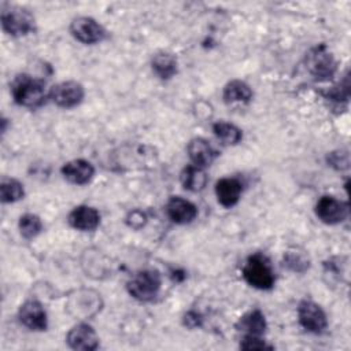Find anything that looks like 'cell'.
I'll return each mask as SVG.
<instances>
[{
  "label": "cell",
  "mask_w": 351,
  "mask_h": 351,
  "mask_svg": "<svg viewBox=\"0 0 351 351\" xmlns=\"http://www.w3.org/2000/svg\"><path fill=\"white\" fill-rule=\"evenodd\" d=\"M62 176L74 185H85L95 176V167L85 159H73L62 166Z\"/></svg>",
  "instance_id": "14"
},
{
  "label": "cell",
  "mask_w": 351,
  "mask_h": 351,
  "mask_svg": "<svg viewBox=\"0 0 351 351\" xmlns=\"http://www.w3.org/2000/svg\"><path fill=\"white\" fill-rule=\"evenodd\" d=\"M162 287V278L160 274L156 270L145 269L134 273L128 284V292L130 296L140 302H149L155 299V296L159 293Z\"/></svg>",
  "instance_id": "3"
},
{
  "label": "cell",
  "mask_w": 351,
  "mask_h": 351,
  "mask_svg": "<svg viewBox=\"0 0 351 351\" xmlns=\"http://www.w3.org/2000/svg\"><path fill=\"white\" fill-rule=\"evenodd\" d=\"M213 132L217 136V138L226 145H236L243 138L241 130L236 125L225 122V121L215 122L213 125Z\"/></svg>",
  "instance_id": "22"
},
{
  "label": "cell",
  "mask_w": 351,
  "mask_h": 351,
  "mask_svg": "<svg viewBox=\"0 0 351 351\" xmlns=\"http://www.w3.org/2000/svg\"><path fill=\"white\" fill-rule=\"evenodd\" d=\"M244 280L256 289H270L274 285L276 276L269 259L263 254H252L243 266Z\"/></svg>",
  "instance_id": "2"
},
{
  "label": "cell",
  "mask_w": 351,
  "mask_h": 351,
  "mask_svg": "<svg viewBox=\"0 0 351 351\" xmlns=\"http://www.w3.org/2000/svg\"><path fill=\"white\" fill-rule=\"evenodd\" d=\"M67 221L71 228L82 232H89V230H95L99 226L100 214L95 207L82 204V206L74 207L70 211Z\"/></svg>",
  "instance_id": "13"
},
{
  "label": "cell",
  "mask_w": 351,
  "mask_h": 351,
  "mask_svg": "<svg viewBox=\"0 0 351 351\" xmlns=\"http://www.w3.org/2000/svg\"><path fill=\"white\" fill-rule=\"evenodd\" d=\"M298 319L310 333H322L328 326V318L319 304L313 300H302L298 306Z\"/></svg>",
  "instance_id": "7"
},
{
  "label": "cell",
  "mask_w": 351,
  "mask_h": 351,
  "mask_svg": "<svg viewBox=\"0 0 351 351\" xmlns=\"http://www.w3.org/2000/svg\"><path fill=\"white\" fill-rule=\"evenodd\" d=\"M145 222H147V215H145V213L141 211V210H133V211H130V213L128 214V217H126V223H128L130 228H133V229H140V228H143V226L145 225Z\"/></svg>",
  "instance_id": "27"
},
{
  "label": "cell",
  "mask_w": 351,
  "mask_h": 351,
  "mask_svg": "<svg viewBox=\"0 0 351 351\" xmlns=\"http://www.w3.org/2000/svg\"><path fill=\"white\" fill-rule=\"evenodd\" d=\"M315 215L326 225H337L348 217V203L333 196H321L315 204Z\"/></svg>",
  "instance_id": "10"
},
{
  "label": "cell",
  "mask_w": 351,
  "mask_h": 351,
  "mask_svg": "<svg viewBox=\"0 0 351 351\" xmlns=\"http://www.w3.org/2000/svg\"><path fill=\"white\" fill-rule=\"evenodd\" d=\"M49 99L62 108L78 106L85 96L84 86L77 81H62L49 89Z\"/></svg>",
  "instance_id": "9"
},
{
  "label": "cell",
  "mask_w": 351,
  "mask_h": 351,
  "mask_svg": "<svg viewBox=\"0 0 351 351\" xmlns=\"http://www.w3.org/2000/svg\"><path fill=\"white\" fill-rule=\"evenodd\" d=\"M186 152L192 165L203 169L210 166L217 156V151L213 148V145L206 138H202V137L192 138L188 143Z\"/></svg>",
  "instance_id": "17"
},
{
  "label": "cell",
  "mask_w": 351,
  "mask_h": 351,
  "mask_svg": "<svg viewBox=\"0 0 351 351\" xmlns=\"http://www.w3.org/2000/svg\"><path fill=\"white\" fill-rule=\"evenodd\" d=\"M66 341L73 350L92 351L99 347V337L95 329L85 322L73 326L66 336Z\"/></svg>",
  "instance_id": "12"
},
{
  "label": "cell",
  "mask_w": 351,
  "mask_h": 351,
  "mask_svg": "<svg viewBox=\"0 0 351 351\" xmlns=\"http://www.w3.org/2000/svg\"><path fill=\"white\" fill-rule=\"evenodd\" d=\"M18 228H19V232L21 234L30 240V239H34L36 236H38L43 230V221L38 215L36 214H32V213H26L23 214L21 218H19V222H18Z\"/></svg>",
  "instance_id": "25"
},
{
  "label": "cell",
  "mask_w": 351,
  "mask_h": 351,
  "mask_svg": "<svg viewBox=\"0 0 351 351\" xmlns=\"http://www.w3.org/2000/svg\"><path fill=\"white\" fill-rule=\"evenodd\" d=\"M202 315L196 311H188L185 315H184V325L193 329V328H197L202 325Z\"/></svg>",
  "instance_id": "28"
},
{
  "label": "cell",
  "mask_w": 351,
  "mask_h": 351,
  "mask_svg": "<svg viewBox=\"0 0 351 351\" xmlns=\"http://www.w3.org/2000/svg\"><path fill=\"white\" fill-rule=\"evenodd\" d=\"M66 307L78 319L90 318L100 311L101 298L93 289H77L69 296Z\"/></svg>",
  "instance_id": "5"
},
{
  "label": "cell",
  "mask_w": 351,
  "mask_h": 351,
  "mask_svg": "<svg viewBox=\"0 0 351 351\" xmlns=\"http://www.w3.org/2000/svg\"><path fill=\"white\" fill-rule=\"evenodd\" d=\"M0 196L3 203H14L23 199L25 188L18 180L3 177L0 182Z\"/></svg>",
  "instance_id": "23"
},
{
  "label": "cell",
  "mask_w": 351,
  "mask_h": 351,
  "mask_svg": "<svg viewBox=\"0 0 351 351\" xmlns=\"http://www.w3.org/2000/svg\"><path fill=\"white\" fill-rule=\"evenodd\" d=\"M306 69L315 80L324 81L333 77L337 69V63L328 48L324 44H319L307 52Z\"/></svg>",
  "instance_id": "6"
},
{
  "label": "cell",
  "mask_w": 351,
  "mask_h": 351,
  "mask_svg": "<svg viewBox=\"0 0 351 351\" xmlns=\"http://www.w3.org/2000/svg\"><path fill=\"white\" fill-rule=\"evenodd\" d=\"M243 350H273V346L266 343L262 336H244L240 341Z\"/></svg>",
  "instance_id": "26"
},
{
  "label": "cell",
  "mask_w": 351,
  "mask_h": 351,
  "mask_svg": "<svg viewBox=\"0 0 351 351\" xmlns=\"http://www.w3.org/2000/svg\"><path fill=\"white\" fill-rule=\"evenodd\" d=\"M18 318H19L21 324L30 330L41 332V330H45L48 326L47 311H45L44 306L36 299L26 300L19 307Z\"/></svg>",
  "instance_id": "11"
},
{
  "label": "cell",
  "mask_w": 351,
  "mask_h": 351,
  "mask_svg": "<svg viewBox=\"0 0 351 351\" xmlns=\"http://www.w3.org/2000/svg\"><path fill=\"white\" fill-rule=\"evenodd\" d=\"M243 191L241 182L234 177H223L215 184V196L218 203L226 208L237 204Z\"/></svg>",
  "instance_id": "16"
},
{
  "label": "cell",
  "mask_w": 351,
  "mask_h": 351,
  "mask_svg": "<svg viewBox=\"0 0 351 351\" xmlns=\"http://www.w3.org/2000/svg\"><path fill=\"white\" fill-rule=\"evenodd\" d=\"M284 266H287L291 271L304 273L310 267V258L306 251L291 248L284 254Z\"/></svg>",
  "instance_id": "24"
},
{
  "label": "cell",
  "mask_w": 351,
  "mask_h": 351,
  "mask_svg": "<svg viewBox=\"0 0 351 351\" xmlns=\"http://www.w3.org/2000/svg\"><path fill=\"white\" fill-rule=\"evenodd\" d=\"M236 328L237 330L243 332L244 336H262L266 332L267 322L263 313L255 308L240 317Z\"/></svg>",
  "instance_id": "18"
},
{
  "label": "cell",
  "mask_w": 351,
  "mask_h": 351,
  "mask_svg": "<svg viewBox=\"0 0 351 351\" xmlns=\"http://www.w3.org/2000/svg\"><path fill=\"white\" fill-rule=\"evenodd\" d=\"M11 92L14 101L27 108H37L43 106L47 100V96H49V93L45 90V84L29 74H21L15 77L11 85Z\"/></svg>",
  "instance_id": "1"
},
{
  "label": "cell",
  "mask_w": 351,
  "mask_h": 351,
  "mask_svg": "<svg viewBox=\"0 0 351 351\" xmlns=\"http://www.w3.org/2000/svg\"><path fill=\"white\" fill-rule=\"evenodd\" d=\"M70 33L82 44H97L106 38L104 27L90 16L74 18L70 23Z\"/></svg>",
  "instance_id": "8"
},
{
  "label": "cell",
  "mask_w": 351,
  "mask_h": 351,
  "mask_svg": "<svg viewBox=\"0 0 351 351\" xmlns=\"http://www.w3.org/2000/svg\"><path fill=\"white\" fill-rule=\"evenodd\" d=\"M1 26L7 34L21 37L34 32L36 22L34 16L27 10L10 5L4 7L1 11Z\"/></svg>",
  "instance_id": "4"
},
{
  "label": "cell",
  "mask_w": 351,
  "mask_h": 351,
  "mask_svg": "<svg viewBox=\"0 0 351 351\" xmlns=\"http://www.w3.org/2000/svg\"><path fill=\"white\" fill-rule=\"evenodd\" d=\"M151 67L160 80H170L177 73V58L166 51L156 52L151 59Z\"/></svg>",
  "instance_id": "20"
},
{
  "label": "cell",
  "mask_w": 351,
  "mask_h": 351,
  "mask_svg": "<svg viewBox=\"0 0 351 351\" xmlns=\"http://www.w3.org/2000/svg\"><path fill=\"white\" fill-rule=\"evenodd\" d=\"M222 97L226 104L248 103L252 99V89L241 80H232L223 86Z\"/></svg>",
  "instance_id": "19"
},
{
  "label": "cell",
  "mask_w": 351,
  "mask_h": 351,
  "mask_svg": "<svg viewBox=\"0 0 351 351\" xmlns=\"http://www.w3.org/2000/svg\"><path fill=\"white\" fill-rule=\"evenodd\" d=\"M180 181L186 191L199 192V191H203L204 186L207 185V174L203 167L188 165L181 171Z\"/></svg>",
  "instance_id": "21"
},
{
  "label": "cell",
  "mask_w": 351,
  "mask_h": 351,
  "mask_svg": "<svg viewBox=\"0 0 351 351\" xmlns=\"http://www.w3.org/2000/svg\"><path fill=\"white\" fill-rule=\"evenodd\" d=\"M166 213L169 218L180 225L192 222L197 215L196 206L180 196H171L166 204Z\"/></svg>",
  "instance_id": "15"
}]
</instances>
